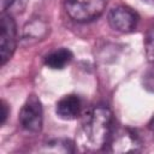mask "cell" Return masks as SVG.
Here are the masks:
<instances>
[{
  "mask_svg": "<svg viewBox=\"0 0 154 154\" xmlns=\"http://www.w3.org/2000/svg\"><path fill=\"white\" fill-rule=\"evenodd\" d=\"M82 109V101L78 95L69 94L63 96L55 105V113L64 120H73L79 117Z\"/></svg>",
  "mask_w": 154,
  "mask_h": 154,
  "instance_id": "52a82bcc",
  "label": "cell"
},
{
  "mask_svg": "<svg viewBox=\"0 0 154 154\" xmlns=\"http://www.w3.org/2000/svg\"><path fill=\"white\" fill-rule=\"evenodd\" d=\"M10 114V109H8V105L2 100L1 101V125H4L6 123V119Z\"/></svg>",
  "mask_w": 154,
  "mask_h": 154,
  "instance_id": "4fadbf2b",
  "label": "cell"
},
{
  "mask_svg": "<svg viewBox=\"0 0 154 154\" xmlns=\"http://www.w3.org/2000/svg\"><path fill=\"white\" fill-rule=\"evenodd\" d=\"M47 32V25L42 22H31L24 28V37L25 38H40L45 36Z\"/></svg>",
  "mask_w": 154,
  "mask_h": 154,
  "instance_id": "30bf717a",
  "label": "cell"
},
{
  "mask_svg": "<svg viewBox=\"0 0 154 154\" xmlns=\"http://www.w3.org/2000/svg\"><path fill=\"white\" fill-rule=\"evenodd\" d=\"M45 153H75V143L67 138H54L43 144L40 149Z\"/></svg>",
  "mask_w": 154,
  "mask_h": 154,
  "instance_id": "9c48e42d",
  "label": "cell"
},
{
  "mask_svg": "<svg viewBox=\"0 0 154 154\" xmlns=\"http://www.w3.org/2000/svg\"><path fill=\"white\" fill-rule=\"evenodd\" d=\"M144 1H147V2H149V4H153V5H154V0H144Z\"/></svg>",
  "mask_w": 154,
  "mask_h": 154,
  "instance_id": "9a60e30c",
  "label": "cell"
},
{
  "mask_svg": "<svg viewBox=\"0 0 154 154\" xmlns=\"http://www.w3.org/2000/svg\"><path fill=\"white\" fill-rule=\"evenodd\" d=\"M149 130L152 132V136H153V140H154V117L152 118L150 123H149Z\"/></svg>",
  "mask_w": 154,
  "mask_h": 154,
  "instance_id": "5bb4252c",
  "label": "cell"
},
{
  "mask_svg": "<svg viewBox=\"0 0 154 154\" xmlns=\"http://www.w3.org/2000/svg\"><path fill=\"white\" fill-rule=\"evenodd\" d=\"M138 14L128 6H117L113 7L107 16L109 26L123 34L131 32L136 29L138 23Z\"/></svg>",
  "mask_w": 154,
  "mask_h": 154,
  "instance_id": "8992f818",
  "label": "cell"
},
{
  "mask_svg": "<svg viewBox=\"0 0 154 154\" xmlns=\"http://www.w3.org/2000/svg\"><path fill=\"white\" fill-rule=\"evenodd\" d=\"M18 120L22 129L28 132L36 134L41 131L43 123V112L42 105L36 95H30L26 99L20 108Z\"/></svg>",
  "mask_w": 154,
  "mask_h": 154,
  "instance_id": "3957f363",
  "label": "cell"
},
{
  "mask_svg": "<svg viewBox=\"0 0 154 154\" xmlns=\"http://www.w3.org/2000/svg\"><path fill=\"white\" fill-rule=\"evenodd\" d=\"M141 141L137 134L129 128L113 129L112 135L106 144V150L111 153H128L138 152L141 149Z\"/></svg>",
  "mask_w": 154,
  "mask_h": 154,
  "instance_id": "5b68a950",
  "label": "cell"
},
{
  "mask_svg": "<svg viewBox=\"0 0 154 154\" xmlns=\"http://www.w3.org/2000/svg\"><path fill=\"white\" fill-rule=\"evenodd\" d=\"M82 129L88 147L91 149H102L106 147L114 129L112 111L107 106L90 108L83 117Z\"/></svg>",
  "mask_w": 154,
  "mask_h": 154,
  "instance_id": "6da1fadb",
  "label": "cell"
},
{
  "mask_svg": "<svg viewBox=\"0 0 154 154\" xmlns=\"http://www.w3.org/2000/svg\"><path fill=\"white\" fill-rule=\"evenodd\" d=\"M144 51L148 61L154 66V26H152L144 37Z\"/></svg>",
  "mask_w": 154,
  "mask_h": 154,
  "instance_id": "7c38bea8",
  "label": "cell"
},
{
  "mask_svg": "<svg viewBox=\"0 0 154 154\" xmlns=\"http://www.w3.org/2000/svg\"><path fill=\"white\" fill-rule=\"evenodd\" d=\"M29 0H1V12H22Z\"/></svg>",
  "mask_w": 154,
  "mask_h": 154,
  "instance_id": "8fae6325",
  "label": "cell"
},
{
  "mask_svg": "<svg viewBox=\"0 0 154 154\" xmlns=\"http://www.w3.org/2000/svg\"><path fill=\"white\" fill-rule=\"evenodd\" d=\"M17 45V28L13 17L8 12H1L0 18V57L4 66L13 55Z\"/></svg>",
  "mask_w": 154,
  "mask_h": 154,
  "instance_id": "277c9868",
  "label": "cell"
},
{
  "mask_svg": "<svg viewBox=\"0 0 154 154\" xmlns=\"http://www.w3.org/2000/svg\"><path fill=\"white\" fill-rule=\"evenodd\" d=\"M73 58V54L67 48H59L45 57V65L52 70L64 69Z\"/></svg>",
  "mask_w": 154,
  "mask_h": 154,
  "instance_id": "ba28073f",
  "label": "cell"
},
{
  "mask_svg": "<svg viewBox=\"0 0 154 154\" xmlns=\"http://www.w3.org/2000/svg\"><path fill=\"white\" fill-rule=\"evenodd\" d=\"M107 5V0H65L67 16L77 23H87L99 18Z\"/></svg>",
  "mask_w": 154,
  "mask_h": 154,
  "instance_id": "7a4b0ae2",
  "label": "cell"
}]
</instances>
